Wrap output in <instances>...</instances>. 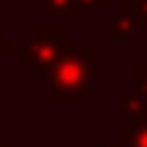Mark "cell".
Segmentation results:
<instances>
[{
    "mask_svg": "<svg viewBox=\"0 0 147 147\" xmlns=\"http://www.w3.org/2000/svg\"><path fill=\"white\" fill-rule=\"evenodd\" d=\"M98 147H123V142L120 139H112V142H101Z\"/></svg>",
    "mask_w": 147,
    "mask_h": 147,
    "instance_id": "cell-10",
    "label": "cell"
},
{
    "mask_svg": "<svg viewBox=\"0 0 147 147\" xmlns=\"http://www.w3.org/2000/svg\"><path fill=\"white\" fill-rule=\"evenodd\" d=\"M8 52V41H5V38H0V55H5Z\"/></svg>",
    "mask_w": 147,
    "mask_h": 147,
    "instance_id": "cell-11",
    "label": "cell"
},
{
    "mask_svg": "<svg viewBox=\"0 0 147 147\" xmlns=\"http://www.w3.org/2000/svg\"><path fill=\"white\" fill-rule=\"evenodd\" d=\"M120 142H123V147H147V120L125 125Z\"/></svg>",
    "mask_w": 147,
    "mask_h": 147,
    "instance_id": "cell-6",
    "label": "cell"
},
{
    "mask_svg": "<svg viewBox=\"0 0 147 147\" xmlns=\"http://www.w3.org/2000/svg\"><path fill=\"white\" fill-rule=\"evenodd\" d=\"M134 76H136V84H139V93L147 98V57H144V63H139L136 68H134Z\"/></svg>",
    "mask_w": 147,
    "mask_h": 147,
    "instance_id": "cell-8",
    "label": "cell"
},
{
    "mask_svg": "<svg viewBox=\"0 0 147 147\" xmlns=\"http://www.w3.org/2000/svg\"><path fill=\"white\" fill-rule=\"evenodd\" d=\"M36 3H44L47 5V11L49 14H55V16H65V14H76L74 11V0H36Z\"/></svg>",
    "mask_w": 147,
    "mask_h": 147,
    "instance_id": "cell-7",
    "label": "cell"
},
{
    "mask_svg": "<svg viewBox=\"0 0 147 147\" xmlns=\"http://www.w3.org/2000/svg\"><path fill=\"white\" fill-rule=\"evenodd\" d=\"M74 52V44L60 36L57 27H38L22 49V63L36 71V76H49L57 60Z\"/></svg>",
    "mask_w": 147,
    "mask_h": 147,
    "instance_id": "cell-2",
    "label": "cell"
},
{
    "mask_svg": "<svg viewBox=\"0 0 147 147\" xmlns=\"http://www.w3.org/2000/svg\"><path fill=\"white\" fill-rule=\"evenodd\" d=\"M109 38L112 41H134L136 38V27L117 11V14L109 16Z\"/></svg>",
    "mask_w": 147,
    "mask_h": 147,
    "instance_id": "cell-4",
    "label": "cell"
},
{
    "mask_svg": "<svg viewBox=\"0 0 147 147\" xmlns=\"http://www.w3.org/2000/svg\"><path fill=\"white\" fill-rule=\"evenodd\" d=\"M120 14L125 16L134 27H147V0H125Z\"/></svg>",
    "mask_w": 147,
    "mask_h": 147,
    "instance_id": "cell-5",
    "label": "cell"
},
{
    "mask_svg": "<svg viewBox=\"0 0 147 147\" xmlns=\"http://www.w3.org/2000/svg\"><path fill=\"white\" fill-rule=\"evenodd\" d=\"M104 3H109V0H74V11L76 14H90V11L101 8Z\"/></svg>",
    "mask_w": 147,
    "mask_h": 147,
    "instance_id": "cell-9",
    "label": "cell"
},
{
    "mask_svg": "<svg viewBox=\"0 0 147 147\" xmlns=\"http://www.w3.org/2000/svg\"><path fill=\"white\" fill-rule=\"evenodd\" d=\"M0 147H8V139H3V136H0Z\"/></svg>",
    "mask_w": 147,
    "mask_h": 147,
    "instance_id": "cell-12",
    "label": "cell"
},
{
    "mask_svg": "<svg viewBox=\"0 0 147 147\" xmlns=\"http://www.w3.org/2000/svg\"><path fill=\"white\" fill-rule=\"evenodd\" d=\"M95 82V52H71L49 74V101H84Z\"/></svg>",
    "mask_w": 147,
    "mask_h": 147,
    "instance_id": "cell-1",
    "label": "cell"
},
{
    "mask_svg": "<svg viewBox=\"0 0 147 147\" xmlns=\"http://www.w3.org/2000/svg\"><path fill=\"white\" fill-rule=\"evenodd\" d=\"M120 109L125 117H131L134 123H142L147 120V98L139 90H125L120 95Z\"/></svg>",
    "mask_w": 147,
    "mask_h": 147,
    "instance_id": "cell-3",
    "label": "cell"
}]
</instances>
